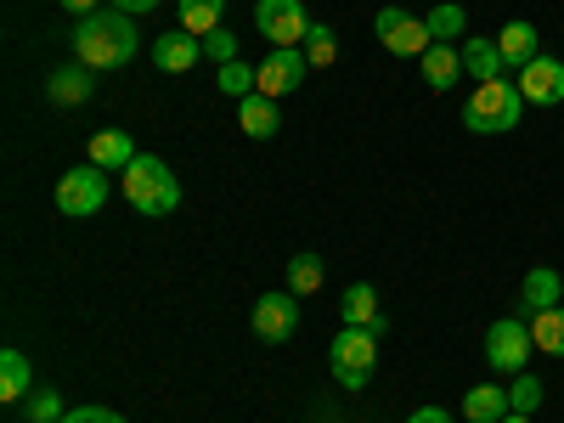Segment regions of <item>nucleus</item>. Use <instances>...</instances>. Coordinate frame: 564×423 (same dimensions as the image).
Instances as JSON below:
<instances>
[{"label":"nucleus","instance_id":"nucleus-22","mask_svg":"<svg viewBox=\"0 0 564 423\" xmlns=\"http://www.w3.org/2000/svg\"><path fill=\"white\" fill-rule=\"evenodd\" d=\"M531 345H536L542 356H558V361H564V305L531 311Z\"/></svg>","mask_w":564,"mask_h":423},{"label":"nucleus","instance_id":"nucleus-2","mask_svg":"<svg viewBox=\"0 0 564 423\" xmlns=\"http://www.w3.org/2000/svg\"><path fill=\"white\" fill-rule=\"evenodd\" d=\"M119 175H124V204H130L135 215H148V220L175 215V204H181V181H175V170H170L159 153H135L130 170H119Z\"/></svg>","mask_w":564,"mask_h":423},{"label":"nucleus","instance_id":"nucleus-25","mask_svg":"<svg viewBox=\"0 0 564 423\" xmlns=\"http://www.w3.org/2000/svg\"><path fill=\"white\" fill-rule=\"evenodd\" d=\"M175 12H181V29H186V34H198V40H204V34H215V29H220L226 0H181Z\"/></svg>","mask_w":564,"mask_h":423},{"label":"nucleus","instance_id":"nucleus-17","mask_svg":"<svg viewBox=\"0 0 564 423\" xmlns=\"http://www.w3.org/2000/svg\"><path fill=\"white\" fill-rule=\"evenodd\" d=\"M417 63H423V85H430V90H452L463 79V52H457V45H430Z\"/></svg>","mask_w":564,"mask_h":423},{"label":"nucleus","instance_id":"nucleus-19","mask_svg":"<svg viewBox=\"0 0 564 423\" xmlns=\"http://www.w3.org/2000/svg\"><path fill=\"white\" fill-rule=\"evenodd\" d=\"M520 300H525L531 311L564 305V276H558L553 265H531V271H525V282H520Z\"/></svg>","mask_w":564,"mask_h":423},{"label":"nucleus","instance_id":"nucleus-10","mask_svg":"<svg viewBox=\"0 0 564 423\" xmlns=\"http://www.w3.org/2000/svg\"><path fill=\"white\" fill-rule=\"evenodd\" d=\"M305 74H311V63H305V45H276V52L260 63V97H289V90H300L305 85Z\"/></svg>","mask_w":564,"mask_h":423},{"label":"nucleus","instance_id":"nucleus-9","mask_svg":"<svg viewBox=\"0 0 564 423\" xmlns=\"http://www.w3.org/2000/svg\"><path fill=\"white\" fill-rule=\"evenodd\" d=\"M254 23L271 40V52L276 45H305V34H311V18L300 0H254Z\"/></svg>","mask_w":564,"mask_h":423},{"label":"nucleus","instance_id":"nucleus-6","mask_svg":"<svg viewBox=\"0 0 564 423\" xmlns=\"http://www.w3.org/2000/svg\"><path fill=\"white\" fill-rule=\"evenodd\" d=\"M486 367H491V372H525V367H531V322L497 316V322L486 327Z\"/></svg>","mask_w":564,"mask_h":423},{"label":"nucleus","instance_id":"nucleus-24","mask_svg":"<svg viewBox=\"0 0 564 423\" xmlns=\"http://www.w3.org/2000/svg\"><path fill=\"white\" fill-rule=\"evenodd\" d=\"M29 384H34L29 356L23 350H0V401H29Z\"/></svg>","mask_w":564,"mask_h":423},{"label":"nucleus","instance_id":"nucleus-33","mask_svg":"<svg viewBox=\"0 0 564 423\" xmlns=\"http://www.w3.org/2000/svg\"><path fill=\"white\" fill-rule=\"evenodd\" d=\"M406 423H452V412H441V406H412Z\"/></svg>","mask_w":564,"mask_h":423},{"label":"nucleus","instance_id":"nucleus-15","mask_svg":"<svg viewBox=\"0 0 564 423\" xmlns=\"http://www.w3.org/2000/svg\"><path fill=\"white\" fill-rule=\"evenodd\" d=\"M463 79H475V85H486V79H502V52H497V40H486V34H468L463 45Z\"/></svg>","mask_w":564,"mask_h":423},{"label":"nucleus","instance_id":"nucleus-32","mask_svg":"<svg viewBox=\"0 0 564 423\" xmlns=\"http://www.w3.org/2000/svg\"><path fill=\"white\" fill-rule=\"evenodd\" d=\"M63 423H124L119 412H108V406H68V417Z\"/></svg>","mask_w":564,"mask_h":423},{"label":"nucleus","instance_id":"nucleus-21","mask_svg":"<svg viewBox=\"0 0 564 423\" xmlns=\"http://www.w3.org/2000/svg\"><path fill=\"white\" fill-rule=\"evenodd\" d=\"M463 417L468 423H502L508 417V390L502 384H475L463 395Z\"/></svg>","mask_w":564,"mask_h":423},{"label":"nucleus","instance_id":"nucleus-27","mask_svg":"<svg viewBox=\"0 0 564 423\" xmlns=\"http://www.w3.org/2000/svg\"><path fill=\"white\" fill-rule=\"evenodd\" d=\"M322 276H327L322 254H294V260H289V289H294L300 300H311V294L322 289Z\"/></svg>","mask_w":564,"mask_h":423},{"label":"nucleus","instance_id":"nucleus-1","mask_svg":"<svg viewBox=\"0 0 564 423\" xmlns=\"http://www.w3.org/2000/svg\"><path fill=\"white\" fill-rule=\"evenodd\" d=\"M74 45V63H85L90 74H113V68H130L135 52H141V34H135V18L119 12V7H102L74 23L68 34Z\"/></svg>","mask_w":564,"mask_h":423},{"label":"nucleus","instance_id":"nucleus-14","mask_svg":"<svg viewBox=\"0 0 564 423\" xmlns=\"http://www.w3.org/2000/svg\"><path fill=\"white\" fill-rule=\"evenodd\" d=\"M339 316H345V327H372V334H384V311H379V289H372V282H350L345 300H339Z\"/></svg>","mask_w":564,"mask_h":423},{"label":"nucleus","instance_id":"nucleus-13","mask_svg":"<svg viewBox=\"0 0 564 423\" xmlns=\"http://www.w3.org/2000/svg\"><path fill=\"white\" fill-rule=\"evenodd\" d=\"M153 63H159L164 74H186V68H198V63H204V40H198V34H186V29L159 34V40H153Z\"/></svg>","mask_w":564,"mask_h":423},{"label":"nucleus","instance_id":"nucleus-29","mask_svg":"<svg viewBox=\"0 0 564 423\" xmlns=\"http://www.w3.org/2000/svg\"><path fill=\"white\" fill-rule=\"evenodd\" d=\"M334 57H339L334 29H327V23H311V34H305V63H311V68H334Z\"/></svg>","mask_w":564,"mask_h":423},{"label":"nucleus","instance_id":"nucleus-7","mask_svg":"<svg viewBox=\"0 0 564 423\" xmlns=\"http://www.w3.org/2000/svg\"><path fill=\"white\" fill-rule=\"evenodd\" d=\"M372 34H379V45H384L390 57H423L435 45L430 40V23L412 18L406 7H384L379 18H372Z\"/></svg>","mask_w":564,"mask_h":423},{"label":"nucleus","instance_id":"nucleus-31","mask_svg":"<svg viewBox=\"0 0 564 423\" xmlns=\"http://www.w3.org/2000/svg\"><path fill=\"white\" fill-rule=\"evenodd\" d=\"M204 57H209L215 68H226V63H238V34H226V29L204 34Z\"/></svg>","mask_w":564,"mask_h":423},{"label":"nucleus","instance_id":"nucleus-28","mask_svg":"<svg viewBox=\"0 0 564 423\" xmlns=\"http://www.w3.org/2000/svg\"><path fill=\"white\" fill-rule=\"evenodd\" d=\"M536 406H542V379L525 367V372H513V384H508V412H525V417H536Z\"/></svg>","mask_w":564,"mask_h":423},{"label":"nucleus","instance_id":"nucleus-18","mask_svg":"<svg viewBox=\"0 0 564 423\" xmlns=\"http://www.w3.org/2000/svg\"><path fill=\"white\" fill-rule=\"evenodd\" d=\"M85 153H90V164H97V170H130V159H135V141H130L124 130H97Z\"/></svg>","mask_w":564,"mask_h":423},{"label":"nucleus","instance_id":"nucleus-36","mask_svg":"<svg viewBox=\"0 0 564 423\" xmlns=\"http://www.w3.org/2000/svg\"><path fill=\"white\" fill-rule=\"evenodd\" d=\"M502 423H531V417H525V412H508V417H502Z\"/></svg>","mask_w":564,"mask_h":423},{"label":"nucleus","instance_id":"nucleus-5","mask_svg":"<svg viewBox=\"0 0 564 423\" xmlns=\"http://www.w3.org/2000/svg\"><path fill=\"white\" fill-rule=\"evenodd\" d=\"M102 204H108V170L79 164V170H68V175L57 181V215H68V220H90Z\"/></svg>","mask_w":564,"mask_h":423},{"label":"nucleus","instance_id":"nucleus-20","mask_svg":"<svg viewBox=\"0 0 564 423\" xmlns=\"http://www.w3.org/2000/svg\"><path fill=\"white\" fill-rule=\"evenodd\" d=\"M238 124H243V135H254V141H271V135L282 130V119H276V102H271V97H260V90L238 102Z\"/></svg>","mask_w":564,"mask_h":423},{"label":"nucleus","instance_id":"nucleus-35","mask_svg":"<svg viewBox=\"0 0 564 423\" xmlns=\"http://www.w3.org/2000/svg\"><path fill=\"white\" fill-rule=\"evenodd\" d=\"M63 7H68L74 18H90V12H102V0H63Z\"/></svg>","mask_w":564,"mask_h":423},{"label":"nucleus","instance_id":"nucleus-34","mask_svg":"<svg viewBox=\"0 0 564 423\" xmlns=\"http://www.w3.org/2000/svg\"><path fill=\"white\" fill-rule=\"evenodd\" d=\"M108 7H119V12L141 18V12H153V7H164V0H108Z\"/></svg>","mask_w":564,"mask_h":423},{"label":"nucleus","instance_id":"nucleus-26","mask_svg":"<svg viewBox=\"0 0 564 423\" xmlns=\"http://www.w3.org/2000/svg\"><path fill=\"white\" fill-rule=\"evenodd\" d=\"M215 85L226 90V97H238V102H243V97H254V90H260V68H249V63L238 57V63L215 68Z\"/></svg>","mask_w":564,"mask_h":423},{"label":"nucleus","instance_id":"nucleus-23","mask_svg":"<svg viewBox=\"0 0 564 423\" xmlns=\"http://www.w3.org/2000/svg\"><path fill=\"white\" fill-rule=\"evenodd\" d=\"M423 23H430V40H435V45H463L468 12L457 7V0H441V7H430V12H423Z\"/></svg>","mask_w":564,"mask_h":423},{"label":"nucleus","instance_id":"nucleus-3","mask_svg":"<svg viewBox=\"0 0 564 423\" xmlns=\"http://www.w3.org/2000/svg\"><path fill=\"white\" fill-rule=\"evenodd\" d=\"M520 119H525V97L513 79H486L463 102V130H475V135H508Z\"/></svg>","mask_w":564,"mask_h":423},{"label":"nucleus","instance_id":"nucleus-8","mask_svg":"<svg viewBox=\"0 0 564 423\" xmlns=\"http://www.w3.org/2000/svg\"><path fill=\"white\" fill-rule=\"evenodd\" d=\"M249 327H254V339H265V345H289L300 334V294L294 289L260 294V305L249 311Z\"/></svg>","mask_w":564,"mask_h":423},{"label":"nucleus","instance_id":"nucleus-4","mask_svg":"<svg viewBox=\"0 0 564 423\" xmlns=\"http://www.w3.org/2000/svg\"><path fill=\"white\" fill-rule=\"evenodd\" d=\"M379 339L384 334H372V327H339V339L327 345V372H334V384L339 390H367L372 379V367H379Z\"/></svg>","mask_w":564,"mask_h":423},{"label":"nucleus","instance_id":"nucleus-12","mask_svg":"<svg viewBox=\"0 0 564 423\" xmlns=\"http://www.w3.org/2000/svg\"><path fill=\"white\" fill-rule=\"evenodd\" d=\"M497 52H502V68H513V74H520L525 63H536V57H542V34H536V23H525V18L502 23Z\"/></svg>","mask_w":564,"mask_h":423},{"label":"nucleus","instance_id":"nucleus-16","mask_svg":"<svg viewBox=\"0 0 564 423\" xmlns=\"http://www.w3.org/2000/svg\"><path fill=\"white\" fill-rule=\"evenodd\" d=\"M90 90H97V79H90L85 63H68V68H57L52 79H45V97H52L57 108H79V102H90Z\"/></svg>","mask_w":564,"mask_h":423},{"label":"nucleus","instance_id":"nucleus-11","mask_svg":"<svg viewBox=\"0 0 564 423\" xmlns=\"http://www.w3.org/2000/svg\"><path fill=\"white\" fill-rule=\"evenodd\" d=\"M513 85H520L525 108H558L564 102V63L558 57H536V63H525L520 74H513Z\"/></svg>","mask_w":564,"mask_h":423},{"label":"nucleus","instance_id":"nucleus-30","mask_svg":"<svg viewBox=\"0 0 564 423\" xmlns=\"http://www.w3.org/2000/svg\"><path fill=\"white\" fill-rule=\"evenodd\" d=\"M23 406H29V423H63L68 417V401L57 390H34Z\"/></svg>","mask_w":564,"mask_h":423}]
</instances>
